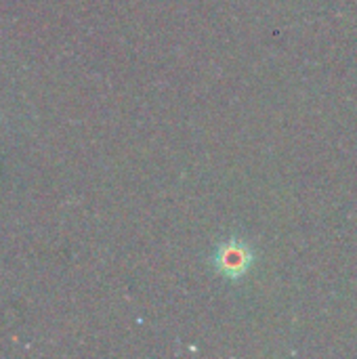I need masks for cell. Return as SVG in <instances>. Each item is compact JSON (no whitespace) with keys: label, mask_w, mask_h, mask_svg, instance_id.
I'll return each mask as SVG.
<instances>
[{"label":"cell","mask_w":357,"mask_h":359,"mask_svg":"<svg viewBox=\"0 0 357 359\" xmlns=\"http://www.w3.org/2000/svg\"><path fill=\"white\" fill-rule=\"evenodd\" d=\"M213 263H215V269L223 278L240 280L250 269V265L255 263V255L246 242L234 238V240H227V242L217 246Z\"/></svg>","instance_id":"1"}]
</instances>
